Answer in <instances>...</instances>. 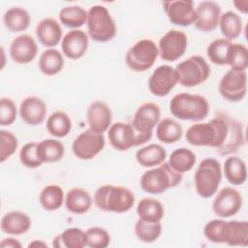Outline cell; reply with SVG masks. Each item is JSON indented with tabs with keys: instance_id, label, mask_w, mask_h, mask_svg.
Here are the masks:
<instances>
[{
	"instance_id": "8d00e7d4",
	"label": "cell",
	"mask_w": 248,
	"mask_h": 248,
	"mask_svg": "<svg viewBox=\"0 0 248 248\" xmlns=\"http://www.w3.org/2000/svg\"><path fill=\"white\" fill-rule=\"evenodd\" d=\"M47 132L55 138L66 137L72 129V121L69 115L61 110L51 113L46 120Z\"/></svg>"
},
{
	"instance_id": "d4e9b609",
	"label": "cell",
	"mask_w": 248,
	"mask_h": 248,
	"mask_svg": "<svg viewBox=\"0 0 248 248\" xmlns=\"http://www.w3.org/2000/svg\"><path fill=\"white\" fill-rule=\"evenodd\" d=\"M91 204V196L82 188H73L66 194L65 206L72 213L83 214L89 210Z\"/></svg>"
},
{
	"instance_id": "ffe728a7",
	"label": "cell",
	"mask_w": 248,
	"mask_h": 248,
	"mask_svg": "<svg viewBox=\"0 0 248 248\" xmlns=\"http://www.w3.org/2000/svg\"><path fill=\"white\" fill-rule=\"evenodd\" d=\"M10 56L17 64H28L34 60L38 53V46L33 37L19 35L10 46Z\"/></svg>"
},
{
	"instance_id": "ba28073f",
	"label": "cell",
	"mask_w": 248,
	"mask_h": 248,
	"mask_svg": "<svg viewBox=\"0 0 248 248\" xmlns=\"http://www.w3.org/2000/svg\"><path fill=\"white\" fill-rule=\"evenodd\" d=\"M108 137L114 149L126 151L131 147L143 145L150 140L152 135L140 133L134 128L132 123L116 122L109 127Z\"/></svg>"
},
{
	"instance_id": "603a6c76",
	"label": "cell",
	"mask_w": 248,
	"mask_h": 248,
	"mask_svg": "<svg viewBox=\"0 0 248 248\" xmlns=\"http://www.w3.org/2000/svg\"><path fill=\"white\" fill-rule=\"evenodd\" d=\"M36 36L43 46L51 48L59 44L62 37V29L55 19L51 17L44 18L37 24Z\"/></svg>"
},
{
	"instance_id": "60d3db41",
	"label": "cell",
	"mask_w": 248,
	"mask_h": 248,
	"mask_svg": "<svg viewBox=\"0 0 248 248\" xmlns=\"http://www.w3.org/2000/svg\"><path fill=\"white\" fill-rule=\"evenodd\" d=\"M231 41L225 38H219L213 40L206 48V54L209 60L218 66H224L227 64V52Z\"/></svg>"
},
{
	"instance_id": "1f68e13d",
	"label": "cell",
	"mask_w": 248,
	"mask_h": 248,
	"mask_svg": "<svg viewBox=\"0 0 248 248\" xmlns=\"http://www.w3.org/2000/svg\"><path fill=\"white\" fill-rule=\"evenodd\" d=\"M224 174L231 184H243L247 178L245 162L236 156L228 157L224 163Z\"/></svg>"
},
{
	"instance_id": "cb8c5ba5",
	"label": "cell",
	"mask_w": 248,
	"mask_h": 248,
	"mask_svg": "<svg viewBox=\"0 0 248 248\" xmlns=\"http://www.w3.org/2000/svg\"><path fill=\"white\" fill-rule=\"evenodd\" d=\"M30 226L29 216L17 210L6 213L1 220V229L9 235H21L30 229Z\"/></svg>"
},
{
	"instance_id": "4fadbf2b",
	"label": "cell",
	"mask_w": 248,
	"mask_h": 248,
	"mask_svg": "<svg viewBox=\"0 0 248 248\" xmlns=\"http://www.w3.org/2000/svg\"><path fill=\"white\" fill-rule=\"evenodd\" d=\"M187 46V35L182 31L170 29L159 41V55L163 60L175 61L185 53Z\"/></svg>"
},
{
	"instance_id": "f546056e",
	"label": "cell",
	"mask_w": 248,
	"mask_h": 248,
	"mask_svg": "<svg viewBox=\"0 0 248 248\" xmlns=\"http://www.w3.org/2000/svg\"><path fill=\"white\" fill-rule=\"evenodd\" d=\"M65 61L62 53L55 48L46 49L39 58V69L46 76L58 74L64 68Z\"/></svg>"
},
{
	"instance_id": "7402d4cb",
	"label": "cell",
	"mask_w": 248,
	"mask_h": 248,
	"mask_svg": "<svg viewBox=\"0 0 248 248\" xmlns=\"http://www.w3.org/2000/svg\"><path fill=\"white\" fill-rule=\"evenodd\" d=\"M19 115L26 124L32 126L39 125L46 118V105L39 97H27L20 104Z\"/></svg>"
},
{
	"instance_id": "6da1fadb",
	"label": "cell",
	"mask_w": 248,
	"mask_h": 248,
	"mask_svg": "<svg viewBox=\"0 0 248 248\" xmlns=\"http://www.w3.org/2000/svg\"><path fill=\"white\" fill-rule=\"evenodd\" d=\"M185 138L191 145L217 148L222 156L235 152L244 144L239 122L223 113H218L208 122L192 125L187 130Z\"/></svg>"
},
{
	"instance_id": "52a82bcc",
	"label": "cell",
	"mask_w": 248,
	"mask_h": 248,
	"mask_svg": "<svg viewBox=\"0 0 248 248\" xmlns=\"http://www.w3.org/2000/svg\"><path fill=\"white\" fill-rule=\"evenodd\" d=\"M194 180L196 191L200 197L204 199L212 197L222 181L220 162L214 158L203 159L195 171Z\"/></svg>"
},
{
	"instance_id": "5b68a950",
	"label": "cell",
	"mask_w": 248,
	"mask_h": 248,
	"mask_svg": "<svg viewBox=\"0 0 248 248\" xmlns=\"http://www.w3.org/2000/svg\"><path fill=\"white\" fill-rule=\"evenodd\" d=\"M182 180V174L176 172L169 163H162L157 168L146 170L140 177V187L148 194L159 195L170 188L177 186Z\"/></svg>"
},
{
	"instance_id": "7dc6e473",
	"label": "cell",
	"mask_w": 248,
	"mask_h": 248,
	"mask_svg": "<svg viewBox=\"0 0 248 248\" xmlns=\"http://www.w3.org/2000/svg\"><path fill=\"white\" fill-rule=\"evenodd\" d=\"M233 5L235 8L240 11L243 14H246L248 12V1L247 0H239V1H234Z\"/></svg>"
},
{
	"instance_id": "f6af8a7d",
	"label": "cell",
	"mask_w": 248,
	"mask_h": 248,
	"mask_svg": "<svg viewBox=\"0 0 248 248\" xmlns=\"http://www.w3.org/2000/svg\"><path fill=\"white\" fill-rule=\"evenodd\" d=\"M17 108L15 102L7 97L0 99V125L2 127L9 126L14 123L16 118Z\"/></svg>"
},
{
	"instance_id": "44dd1931",
	"label": "cell",
	"mask_w": 248,
	"mask_h": 248,
	"mask_svg": "<svg viewBox=\"0 0 248 248\" xmlns=\"http://www.w3.org/2000/svg\"><path fill=\"white\" fill-rule=\"evenodd\" d=\"M61 48L65 56L70 59L81 58L88 48V37L80 29L69 31L62 39Z\"/></svg>"
},
{
	"instance_id": "836d02e7",
	"label": "cell",
	"mask_w": 248,
	"mask_h": 248,
	"mask_svg": "<svg viewBox=\"0 0 248 248\" xmlns=\"http://www.w3.org/2000/svg\"><path fill=\"white\" fill-rule=\"evenodd\" d=\"M39 202L45 210L54 211L59 209L65 202L62 188L55 184L44 187L39 195Z\"/></svg>"
},
{
	"instance_id": "4dcf8cb0",
	"label": "cell",
	"mask_w": 248,
	"mask_h": 248,
	"mask_svg": "<svg viewBox=\"0 0 248 248\" xmlns=\"http://www.w3.org/2000/svg\"><path fill=\"white\" fill-rule=\"evenodd\" d=\"M182 135L183 130L181 125L172 118H164L157 124L156 137L163 143H174L181 139Z\"/></svg>"
},
{
	"instance_id": "9a60e30c",
	"label": "cell",
	"mask_w": 248,
	"mask_h": 248,
	"mask_svg": "<svg viewBox=\"0 0 248 248\" xmlns=\"http://www.w3.org/2000/svg\"><path fill=\"white\" fill-rule=\"evenodd\" d=\"M242 202V196L237 190L225 187L215 197L212 202V210L219 217H231L240 210Z\"/></svg>"
},
{
	"instance_id": "d590c367",
	"label": "cell",
	"mask_w": 248,
	"mask_h": 248,
	"mask_svg": "<svg viewBox=\"0 0 248 248\" xmlns=\"http://www.w3.org/2000/svg\"><path fill=\"white\" fill-rule=\"evenodd\" d=\"M196 154L189 148L181 147L173 150L169 158V165L178 173L189 171L196 164Z\"/></svg>"
},
{
	"instance_id": "ee69618b",
	"label": "cell",
	"mask_w": 248,
	"mask_h": 248,
	"mask_svg": "<svg viewBox=\"0 0 248 248\" xmlns=\"http://www.w3.org/2000/svg\"><path fill=\"white\" fill-rule=\"evenodd\" d=\"M37 142H28L24 144L19 151V160L27 168L35 169L42 166V162L37 154Z\"/></svg>"
},
{
	"instance_id": "ab89813d",
	"label": "cell",
	"mask_w": 248,
	"mask_h": 248,
	"mask_svg": "<svg viewBox=\"0 0 248 248\" xmlns=\"http://www.w3.org/2000/svg\"><path fill=\"white\" fill-rule=\"evenodd\" d=\"M135 234L142 242L150 243L157 240L162 233L161 222H148L139 219L135 224Z\"/></svg>"
},
{
	"instance_id": "30bf717a",
	"label": "cell",
	"mask_w": 248,
	"mask_h": 248,
	"mask_svg": "<svg viewBox=\"0 0 248 248\" xmlns=\"http://www.w3.org/2000/svg\"><path fill=\"white\" fill-rule=\"evenodd\" d=\"M159 56L157 45L150 39L138 41L126 54V64L134 72H144L150 69Z\"/></svg>"
},
{
	"instance_id": "e0dca14e",
	"label": "cell",
	"mask_w": 248,
	"mask_h": 248,
	"mask_svg": "<svg viewBox=\"0 0 248 248\" xmlns=\"http://www.w3.org/2000/svg\"><path fill=\"white\" fill-rule=\"evenodd\" d=\"M160 116V107L155 103L147 102L137 108L131 123L140 133L152 135V130L159 123Z\"/></svg>"
},
{
	"instance_id": "d6a6232c",
	"label": "cell",
	"mask_w": 248,
	"mask_h": 248,
	"mask_svg": "<svg viewBox=\"0 0 248 248\" xmlns=\"http://www.w3.org/2000/svg\"><path fill=\"white\" fill-rule=\"evenodd\" d=\"M165 210L161 202L153 198L141 199L137 206L138 216L148 222H161Z\"/></svg>"
},
{
	"instance_id": "2e32d148",
	"label": "cell",
	"mask_w": 248,
	"mask_h": 248,
	"mask_svg": "<svg viewBox=\"0 0 248 248\" xmlns=\"http://www.w3.org/2000/svg\"><path fill=\"white\" fill-rule=\"evenodd\" d=\"M163 7L169 20L175 25L189 26L196 21V9L191 0L165 1Z\"/></svg>"
},
{
	"instance_id": "9c48e42d",
	"label": "cell",
	"mask_w": 248,
	"mask_h": 248,
	"mask_svg": "<svg viewBox=\"0 0 248 248\" xmlns=\"http://www.w3.org/2000/svg\"><path fill=\"white\" fill-rule=\"evenodd\" d=\"M178 82L185 87L197 86L210 76V67L201 55H193L180 62L176 68Z\"/></svg>"
},
{
	"instance_id": "5bb4252c",
	"label": "cell",
	"mask_w": 248,
	"mask_h": 248,
	"mask_svg": "<svg viewBox=\"0 0 248 248\" xmlns=\"http://www.w3.org/2000/svg\"><path fill=\"white\" fill-rule=\"evenodd\" d=\"M178 82V76L175 68L169 65H162L156 68L148 78L149 91L157 97L167 96Z\"/></svg>"
},
{
	"instance_id": "c3c4849f",
	"label": "cell",
	"mask_w": 248,
	"mask_h": 248,
	"mask_svg": "<svg viewBox=\"0 0 248 248\" xmlns=\"http://www.w3.org/2000/svg\"><path fill=\"white\" fill-rule=\"evenodd\" d=\"M28 247H47V244L43 240H34L28 244Z\"/></svg>"
},
{
	"instance_id": "f35d334b",
	"label": "cell",
	"mask_w": 248,
	"mask_h": 248,
	"mask_svg": "<svg viewBox=\"0 0 248 248\" xmlns=\"http://www.w3.org/2000/svg\"><path fill=\"white\" fill-rule=\"evenodd\" d=\"M231 70L245 71L248 67V50L243 44L232 43L227 52V64Z\"/></svg>"
},
{
	"instance_id": "8fae6325",
	"label": "cell",
	"mask_w": 248,
	"mask_h": 248,
	"mask_svg": "<svg viewBox=\"0 0 248 248\" xmlns=\"http://www.w3.org/2000/svg\"><path fill=\"white\" fill-rule=\"evenodd\" d=\"M105 147V137L103 134L88 129L80 133L73 141L72 151L80 160H91L95 158Z\"/></svg>"
},
{
	"instance_id": "ac0fdd59",
	"label": "cell",
	"mask_w": 248,
	"mask_h": 248,
	"mask_svg": "<svg viewBox=\"0 0 248 248\" xmlns=\"http://www.w3.org/2000/svg\"><path fill=\"white\" fill-rule=\"evenodd\" d=\"M196 28L202 32H211L219 25L221 7L214 1H202L196 8Z\"/></svg>"
},
{
	"instance_id": "b9f144b4",
	"label": "cell",
	"mask_w": 248,
	"mask_h": 248,
	"mask_svg": "<svg viewBox=\"0 0 248 248\" xmlns=\"http://www.w3.org/2000/svg\"><path fill=\"white\" fill-rule=\"evenodd\" d=\"M86 246L91 248H106L110 243V235L101 227H91L86 230Z\"/></svg>"
},
{
	"instance_id": "4316f807",
	"label": "cell",
	"mask_w": 248,
	"mask_h": 248,
	"mask_svg": "<svg viewBox=\"0 0 248 248\" xmlns=\"http://www.w3.org/2000/svg\"><path fill=\"white\" fill-rule=\"evenodd\" d=\"M64 153V144L54 139L43 140L37 144V154L43 164L58 162L63 158Z\"/></svg>"
},
{
	"instance_id": "bcb514c9",
	"label": "cell",
	"mask_w": 248,
	"mask_h": 248,
	"mask_svg": "<svg viewBox=\"0 0 248 248\" xmlns=\"http://www.w3.org/2000/svg\"><path fill=\"white\" fill-rule=\"evenodd\" d=\"M0 246L2 248H20L22 245L17 239L14 237H8V238H4L1 241Z\"/></svg>"
},
{
	"instance_id": "74e56055",
	"label": "cell",
	"mask_w": 248,
	"mask_h": 248,
	"mask_svg": "<svg viewBox=\"0 0 248 248\" xmlns=\"http://www.w3.org/2000/svg\"><path fill=\"white\" fill-rule=\"evenodd\" d=\"M59 20L67 27L78 29L86 23L87 12L80 6H67L60 10Z\"/></svg>"
},
{
	"instance_id": "7c38bea8",
	"label": "cell",
	"mask_w": 248,
	"mask_h": 248,
	"mask_svg": "<svg viewBox=\"0 0 248 248\" xmlns=\"http://www.w3.org/2000/svg\"><path fill=\"white\" fill-rule=\"evenodd\" d=\"M247 91V75L245 71L229 70L219 82L221 96L230 102L241 101Z\"/></svg>"
},
{
	"instance_id": "277c9868",
	"label": "cell",
	"mask_w": 248,
	"mask_h": 248,
	"mask_svg": "<svg viewBox=\"0 0 248 248\" xmlns=\"http://www.w3.org/2000/svg\"><path fill=\"white\" fill-rule=\"evenodd\" d=\"M170 110L178 119L201 121L209 113V103L202 95L180 93L171 99Z\"/></svg>"
},
{
	"instance_id": "484cf974",
	"label": "cell",
	"mask_w": 248,
	"mask_h": 248,
	"mask_svg": "<svg viewBox=\"0 0 248 248\" xmlns=\"http://www.w3.org/2000/svg\"><path fill=\"white\" fill-rule=\"evenodd\" d=\"M167 159L166 149L158 144L152 143L140 148L136 152V160L142 167H155L164 163Z\"/></svg>"
},
{
	"instance_id": "f1b7e54d",
	"label": "cell",
	"mask_w": 248,
	"mask_h": 248,
	"mask_svg": "<svg viewBox=\"0 0 248 248\" xmlns=\"http://www.w3.org/2000/svg\"><path fill=\"white\" fill-rule=\"evenodd\" d=\"M3 21L11 32L19 33L28 28L30 24V15L21 7H12L5 12Z\"/></svg>"
},
{
	"instance_id": "83f0119b",
	"label": "cell",
	"mask_w": 248,
	"mask_h": 248,
	"mask_svg": "<svg viewBox=\"0 0 248 248\" xmlns=\"http://www.w3.org/2000/svg\"><path fill=\"white\" fill-rule=\"evenodd\" d=\"M52 245L56 248H83L86 246V233L80 228H68L53 238Z\"/></svg>"
},
{
	"instance_id": "8992f818",
	"label": "cell",
	"mask_w": 248,
	"mask_h": 248,
	"mask_svg": "<svg viewBox=\"0 0 248 248\" xmlns=\"http://www.w3.org/2000/svg\"><path fill=\"white\" fill-rule=\"evenodd\" d=\"M86 25L90 38L99 43L108 42L116 35L115 22L108 10L102 5L92 6L87 11Z\"/></svg>"
},
{
	"instance_id": "7bdbcfd3",
	"label": "cell",
	"mask_w": 248,
	"mask_h": 248,
	"mask_svg": "<svg viewBox=\"0 0 248 248\" xmlns=\"http://www.w3.org/2000/svg\"><path fill=\"white\" fill-rule=\"evenodd\" d=\"M18 146L17 138L6 130L0 131V161L4 163L16 150Z\"/></svg>"
},
{
	"instance_id": "d6986e66",
	"label": "cell",
	"mask_w": 248,
	"mask_h": 248,
	"mask_svg": "<svg viewBox=\"0 0 248 248\" xmlns=\"http://www.w3.org/2000/svg\"><path fill=\"white\" fill-rule=\"evenodd\" d=\"M86 119L90 130L103 134L109 129L111 125V109L105 102L95 101L91 103L87 108Z\"/></svg>"
},
{
	"instance_id": "7a4b0ae2",
	"label": "cell",
	"mask_w": 248,
	"mask_h": 248,
	"mask_svg": "<svg viewBox=\"0 0 248 248\" xmlns=\"http://www.w3.org/2000/svg\"><path fill=\"white\" fill-rule=\"evenodd\" d=\"M203 234L207 240L213 243L246 246L248 244V223L246 221L213 219L205 224Z\"/></svg>"
},
{
	"instance_id": "e575fe53",
	"label": "cell",
	"mask_w": 248,
	"mask_h": 248,
	"mask_svg": "<svg viewBox=\"0 0 248 248\" xmlns=\"http://www.w3.org/2000/svg\"><path fill=\"white\" fill-rule=\"evenodd\" d=\"M219 26L225 39L232 41L240 36L242 32V19L235 12L228 11L221 14Z\"/></svg>"
},
{
	"instance_id": "3957f363",
	"label": "cell",
	"mask_w": 248,
	"mask_h": 248,
	"mask_svg": "<svg viewBox=\"0 0 248 248\" xmlns=\"http://www.w3.org/2000/svg\"><path fill=\"white\" fill-rule=\"evenodd\" d=\"M94 203L102 211L124 213L133 207L135 196L128 188L105 184L96 190Z\"/></svg>"
}]
</instances>
